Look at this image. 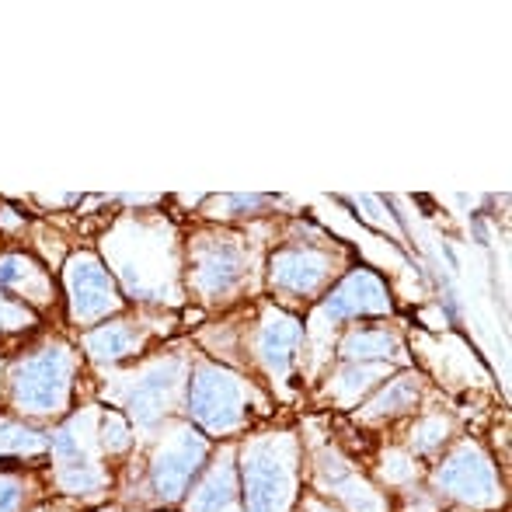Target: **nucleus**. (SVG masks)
<instances>
[{
	"instance_id": "obj_1",
	"label": "nucleus",
	"mask_w": 512,
	"mask_h": 512,
	"mask_svg": "<svg viewBox=\"0 0 512 512\" xmlns=\"http://www.w3.org/2000/svg\"><path fill=\"white\" fill-rule=\"evenodd\" d=\"M70 370H74L70 352L60 349V345L21 363L18 373H14V401H18V408L32 411V415L60 411L70 391Z\"/></svg>"
},
{
	"instance_id": "obj_2",
	"label": "nucleus",
	"mask_w": 512,
	"mask_h": 512,
	"mask_svg": "<svg viewBox=\"0 0 512 512\" xmlns=\"http://www.w3.org/2000/svg\"><path fill=\"white\" fill-rule=\"evenodd\" d=\"M244 499L248 512H283L290 502L293 471L290 460L279 457L276 443H258L244 453Z\"/></svg>"
},
{
	"instance_id": "obj_3",
	"label": "nucleus",
	"mask_w": 512,
	"mask_h": 512,
	"mask_svg": "<svg viewBox=\"0 0 512 512\" xmlns=\"http://www.w3.org/2000/svg\"><path fill=\"white\" fill-rule=\"evenodd\" d=\"M241 398H244L241 380L230 377L227 370L203 366L196 373V380H192V415L213 432L237 425V418H241Z\"/></svg>"
},
{
	"instance_id": "obj_4",
	"label": "nucleus",
	"mask_w": 512,
	"mask_h": 512,
	"mask_svg": "<svg viewBox=\"0 0 512 512\" xmlns=\"http://www.w3.org/2000/svg\"><path fill=\"white\" fill-rule=\"evenodd\" d=\"M67 290H70V314L77 321H95V317L108 314L119 297H115V283L108 269L95 255L81 251L67 262Z\"/></svg>"
},
{
	"instance_id": "obj_5",
	"label": "nucleus",
	"mask_w": 512,
	"mask_h": 512,
	"mask_svg": "<svg viewBox=\"0 0 512 512\" xmlns=\"http://www.w3.org/2000/svg\"><path fill=\"white\" fill-rule=\"evenodd\" d=\"M244 279V255L227 241L199 244L192 258V286L206 297L230 293Z\"/></svg>"
},
{
	"instance_id": "obj_6",
	"label": "nucleus",
	"mask_w": 512,
	"mask_h": 512,
	"mask_svg": "<svg viewBox=\"0 0 512 512\" xmlns=\"http://www.w3.org/2000/svg\"><path fill=\"white\" fill-rule=\"evenodd\" d=\"M391 307L387 300V290L373 272H352L328 300H324V317L331 321H349V317L359 314H384Z\"/></svg>"
},
{
	"instance_id": "obj_7",
	"label": "nucleus",
	"mask_w": 512,
	"mask_h": 512,
	"mask_svg": "<svg viewBox=\"0 0 512 512\" xmlns=\"http://www.w3.org/2000/svg\"><path fill=\"white\" fill-rule=\"evenodd\" d=\"M439 488L453 495H464V499L474 502H488L495 499V478H492V467L488 460L481 457L474 446H464L457 457H450L443 464V471L436 474Z\"/></svg>"
},
{
	"instance_id": "obj_8",
	"label": "nucleus",
	"mask_w": 512,
	"mask_h": 512,
	"mask_svg": "<svg viewBox=\"0 0 512 512\" xmlns=\"http://www.w3.org/2000/svg\"><path fill=\"white\" fill-rule=\"evenodd\" d=\"M203 453H206L203 439H196L192 432H182V439H175V443L164 446V450L157 453V464H154L157 492L168 495V499H175V495L189 485L192 471L199 467Z\"/></svg>"
},
{
	"instance_id": "obj_9",
	"label": "nucleus",
	"mask_w": 512,
	"mask_h": 512,
	"mask_svg": "<svg viewBox=\"0 0 512 512\" xmlns=\"http://www.w3.org/2000/svg\"><path fill=\"white\" fill-rule=\"evenodd\" d=\"M53 453L60 460V481L70 492H88L98 485V474L91 467V453H88V436H84V425L74 422L53 439Z\"/></svg>"
},
{
	"instance_id": "obj_10",
	"label": "nucleus",
	"mask_w": 512,
	"mask_h": 512,
	"mask_svg": "<svg viewBox=\"0 0 512 512\" xmlns=\"http://www.w3.org/2000/svg\"><path fill=\"white\" fill-rule=\"evenodd\" d=\"M328 255L321 251H283L272 258V286L290 293H314L328 279Z\"/></svg>"
},
{
	"instance_id": "obj_11",
	"label": "nucleus",
	"mask_w": 512,
	"mask_h": 512,
	"mask_svg": "<svg viewBox=\"0 0 512 512\" xmlns=\"http://www.w3.org/2000/svg\"><path fill=\"white\" fill-rule=\"evenodd\" d=\"M178 370H182V366H178L175 359H168V363L154 366V370H147L140 380H136L133 398H129V408H133L136 422L150 425V422H157V418H161L164 401H168V394L175 391Z\"/></svg>"
},
{
	"instance_id": "obj_12",
	"label": "nucleus",
	"mask_w": 512,
	"mask_h": 512,
	"mask_svg": "<svg viewBox=\"0 0 512 512\" xmlns=\"http://www.w3.org/2000/svg\"><path fill=\"white\" fill-rule=\"evenodd\" d=\"M297 345H300V321L290 314L272 310L262 324V335H258V352H262L265 366H269L272 373H286Z\"/></svg>"
},
{
	"instance_id": "obj_13",
	"label": "nucleus",
	"mask_w": 512,
	"mask_h": 512,
	"mask_svg": "<svg viewBox=\"0 0 512 512\" xmlns=\"http://www.w3.org/2000/svg\"><path fill=\"white\" fill-rule=\"evenodd\" d=\"M0 290H21V293H32L35 300H46L49 297V286L42 269L25 255H4L0 258Z\"/></svg>"
},
{
	"instance_id": "obj_14",
	"label": "nucleus",
	"mask_w": 512,
	"mask_h": 512,
	"mask_svg": "<svg viewBox=\"0 0 512 512\" xmlns=\"http://www.w3.org/2000/svg\"><path fill=\"white\" fill-rule=\"evenodd\" d=\"M84 345H88V352L95 359H122L140 345V335H136L126 321H115V324H102V328L88 331Z\"/></svg>"
},
{
	"instance_id": "obj_15",
	"label": "nucleus",
	"mask_w": 512,
	"mask_h": 512,
	"mask_svg": "<svg viewBox=\"0 0 512 512\" xmlns=\"http://www.w3.org/2000/svg\"><path fill=\"white\" fill-rule=\"evenodd\" d=\"M237 506V488H234V471H230V464H220L213 474H209V481L203 485V492H196V499H192V512H230Z\"/></svg>"
},
{
	"instance_id": "obj_16",
	"label": "nucleus",
	"mask_w": 512,
	"mask_h": 512,
	"mask_svg": "<svg viewBox=\"0 0 512 512\" xmlns=\"http://www.w3.org/2000/svg\"><path fill=\"white\" fill-rule=\"evenodd\" d=\"M394 349H398V342H394L387 331H356V335H349L342 345V352L349 359H384V356H391Z\"/></svg>"
},
{
	"instance_id": "obj_17",
	"label": "nucleus",
	"mask_w": 512,
	"mask_h": 512,
	"mask_svg": "<svg viewBox=\"0 0 512 512\" xmlns=\"http://www.w3.org/2000/svg\"><path fill=\"white\" fill-rule=\"evenodd\" d=\"M46 450L42 432L25 429L18 422H0V453H39Z\"/></svg>"
},
{
	"instance_id": "obj_18",
	"label": "nucleus",
	"mask_w": 512,
	"mask_h": 512,
	"mask_svg": "<svg viewBox=\"0 0 512 512\" xmlns=\"http://www.w3.org/2000/svg\"><path fill=\"white\" fill-rule=\"evenodd\" d=\"M415 394H418L415 377L394 380V384L387 387V391L380 394V398L370 405V415H387V411H405V408L411 405V401H415Z\"/></svg>"
},
{
	"instance_id": "obj_19",
	"label": "nucleus",
	"mask_w": 512,
	"mask_h": 512,
	"mask_svg": "<svg viewBox=\"0 0 512 512\" xmlns=\"http://www.w3.org/2000/svg\"><path fill=\"white\" fill-rule=\"evenodd\" d=\"M32 317H28L25 307H14L7 297H0V328H21V324H28Z\"/></svg>"
},
{
	"instance_id": "obj_20",
	"label": "nucleus",
	"mask_w": 512,
	"mask_h": 512,
	"mask_svg": "<svg viewBox=\"0 0 512 512\" xmlns=\"http://www.w3.org/2000/svg\"><path fill=\"white\" fill-rule=\"evenodd\" d=\"M21 485L14 478H0V512H18Z\"/></svg>"
},
{
	"instance_id": "obj_21",
	"label": "nucleus",
	"mask_w": 512,
	"mask_h": 512,
	"mask_svg": "<svg viewBox=\"0 0 512 512\" xmlns=\"http://www.w3.org/2000/svg\"><path fill=\"white\" fill-rule=\"evenodd\" d=\"M105 443H108V450H122V446L129 443L126 425H122L119 415H108L105 418Z\"/></svg>"
},
{
	"instance_id": "obj_22",
	"label": "nucleus",
	"mask_w": 512,
	"mask_h": 512,
	"mask_svg": "<svg viewBox=\"0 0 512 512\" xmlns=\"http://www.w3.org/2000/svg\"><path fill=\"white\" fill-rule=\"evenodd\" d=\"M443 436H446V422H443V418H432V422H425L422 429H418V446H422V450H429V446H436Z\"/></svg>"
}]
</instances>
